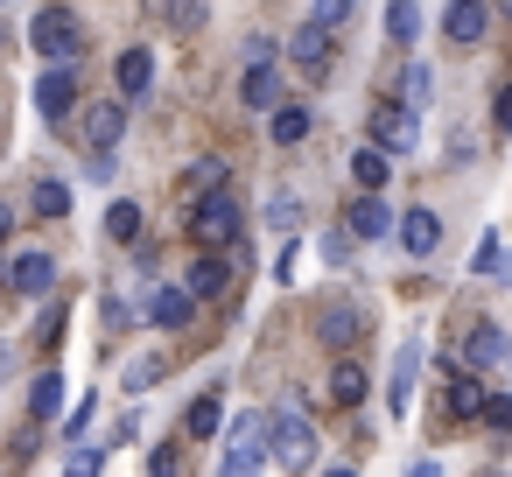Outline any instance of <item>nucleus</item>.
<instances>
[{
  "instance_id": "13",
  "label": "nucleus",
  "mask_w": 512,
  "mask_h": 477,
  "mask_svg": "<svg viewBox=\"0 0 512 477\" xmlns=\"http://www.w3.org/2000/svg\"><path fill=\"white\" fill-rule=\"evenodd\" d=\"M344 225H351L358 239H386V232H400V225H393V204H386L379 190H365V197L351 204V218H344Z\"/></svg>"
},
{
  "instance_id": "45",
  "label": "nucleus",
  "mask_w": 512,
  "mask_h": 477,
  "mask_svg": "<svg viewBox=\"0 0 512 477\" xmlns=\"http://www.w3.org/2000/svg\"><path fill=\"white\" fill-rule=\"evenodd\" d=\"M498 127L512 134V92H498Z\"/></svg>"
},
{
  "instance_id": "25",
  "label": "nucleus",
  "mask_w": 512,
  "mask_h": 477,
  "mask_svg": "<svg viewBox=\"0 0 512 477\" xmlns=\"http://www.w3.org/2000/svg\"><path fill=\"white\" fill-rule=\"evenodd\" d=\"M267 120H274V141H281V148L309 141V127H316V120H309V106H274Z\"/></svg>"
},
{
  "instance_id": "29",
  "label": "nucleus",
  "mask_w": 512,
  "mask_h": 477,
  "mask_svg": "<svg viewBox=\"0 0 512 477\" xmlns=\"http://www.w3.org/2000/svg\"><path fill=\"white\" fill-rule=\"evenodd\" d=\"M386 36L393 43H414L421 36V8H414V0H393V8H386Z\"/></svg>"
},
{
  "instance_id": "1",
  "label": "nucleus",
  "mask_w": 512,
  "mask_h": 477,
  "mask_svg": "<svg viewBox=\"0 0 512 477\" xmlns=\"http://www.w3.org/2000/svg\"><path fill=\"white\" fill-rule=\"evenodd\" d=\"M225 470H232V477L274 470V435H267L260 414H232V421H225Z\"/></svg>"
},
{
  "instance_id": "17",
  "label": "nucleus",
  "mask_w": 512,
  "mask_h": 477,
  "mask_svg": "<svg viewBox=\"0 0 512 477\" xmlns=\"http://www.w3.org/2000/svg\"><path fill=\"white\" fill-rule=\"evenodd\" d=\"M232 246H204V260L190 267V288L197 295H225V281H232V260H225Z\"/></svg>"
},
{
  "instance_id": "15",
  "label": "nucleus",
  "mask_w": 512,
  "mask_h": 477,
  "mask_svg": "<svg viewBox=\"0 0 512 477\" xmlns=\"http://www.w3.org/2000/svg\"><path fill=\"white\" fill-rule=\"evenodd\" d=\"M253 113H274V106H288V85H281V71L274 64H253L246 71V92H239Z\"/></svg>"
},
{
  "instance_id": "5",
  "label": "nucleus",
  "mask_w": 512,
  "mask_h": 477,
  "mask_svg": "<svg viewBox=\"0 0 512 477\" xmlns=\"http://www.w3.org/2000/svg\"><path fill=\"white\" fill-rule=\"evenodd\" d=\"M267 435H274V463H281V470H309V463H316V428H309V414L288 407V414H274Z\"/></svg>"
},
{
  "instance_id": "34",
  "label": "nucleus",
  "mask_w": 512,
  "mask_h": 477,
  "mask_svg": "<svg viewBox=\"0 0 512 477\" xmlns=\"http://www.w3.org/2000/svg\"><path fill=\"white\" fill-rule=\"evenodd\" d=\"M351 239H358L351 225H344V232H323V260H330V267H351Z\"/></svg>"
},
{
  "instance_id": "8",
  "label": "nucleus",
  "mask_w": 512,
  "mask_h": 477,
  "mask_svg": "<svg viewBox=\"0 0 512 477\" xmlns=\"http://www.w3.org/2000/svg\"><path fill=\"white\" fill-rule=\"evenodd\" d=\"M442 407H449V421H484V407H491V393L477 386V365H470V372H456V365H449V386H442Z\"/></svg>"
},
{
  "instance_id": "4",
  "label": "nucleus",
  "mask_w": 512,
  "mask_h": 477,
  "mask_svg": "<svg viewBox=\"0 0 512 477\" xmlns=\"http://www.w3.org/2000/svg\"><path fill=\"white\" fill-rule=\"evenodd\" d=\"M330 57H337V43H330V22H302V29H288V64L302 71V78H330Z\"/></svg>"
},
{
  "instance_id": "22",
  "label": "nucleus",
  "mask_w": 512,
  "mask_h": 477,
  "mask_svg": "<svg viewBox=\"0 0 512 477\" xmlns=\"http://www.w3.org/2000/svg\"><path fill=\"white\" fill-rule=\"evenodd\" d=\"M113 78H120V92H127V99H148V85H155V57H148V50H127Z\"/></svg>"
},
{
  "instance_id": "48",
  "label": "nucleus",
  "mask_w": 512,
  "mask_h": 477,
  "mask_svg": "<svg viewBox=\"0 0 512 477\" xmlns=\"http://www.w3.org/2000/svg\"><path fill=\"white\" fill-rule=\"evenodd\" d=\"M0 120H8V113H0Z\"/></svg>"
},
{
  "instance_id": "12",
  "label": "nucleus",
  "mask_w": 512,
  "mask_h": 477,
  "mask_svg": "<svg viewBox=\"0 0 512 477\" xmlns=\"http://www.w3.org/2000/svg\"><path fill=\"white\" fill-rule=\"evenodd\" d=\"M442 29H449V43H484V29H491V8L484 0H449V15H442Z\"/></svg>"
},
{
  "instance_id": "40",
  "label": "nucleus",
  "mask_w": 512,
  "mask_h": 477,
  "mask_svg": "<svg viewBox=\"0 0 512 477\" xmlns=\"http://www.w3.org/2000/svg\"><path fill=\"white\" fill-rule=\"evenodd\" d=\"M274 50H281L274 36H246V64H274Z\"/></svg>"
},
{
  "instance_id": "35",
  "label": "nucleus",
  "mask_w": 512,
  "mask_h": 477,
  "mask_svg": "<svg viewBox=\"0 0 512 477\" xmlns=\"http://www.w3.org/2000/svg\"><path fill=\"white\" fill-rule=\"evenodd\" d=\"M309 15H316V22H330V29H344V22L358 15V0H316Z\"/></svg>"
},
{
  "instance_id": "27",
  "label": "nucleus",
  "mask_w": 512,
  "mask_h": 477,
  "mask_svg": "<svg viewBox=\"0 0 512 477\" xmlns=\"http://www.w3.org/2000/svg\"><path fill=\"white\" fill-rule=\"evenodd\" d=\"M106 239L141 246V204H113V211H106Z\"/></svg>"
},
{
  "instance_id": "16",
  "label": "nucleus",
  "mask_w": 512,
  "mask_h": 477,
  "mask_svg": "<svg viewBox=\"0 0 512 477\" xmlns=\"http://www.w3.org/2000/svg\"><path fill=\"white\" fill-rule=\"evenodd\" d=\"M386 176H393V148L372 141V148L351 155V183H358V190H386Z\"/></svg>"
},
{
  "instance_id": "33",
  "label": "nucleus",
  "mask_w": 512,
  "mask_h": 477,
  "mask_svg": "<svg viewBox=\"0 0 512 477\" xmlns=\"http://www.w3.org/2000/svg\"><path fill=\"white\" fill-rule=\"evenodd\" d=\"M267 225H274V232H295V225H302V204H295V197H274V204H267Z\"/></svg>"
},
{
  "instance_id": "24",
  "label": "nucleus",
  "mask_w": 512,
  "mask_h": 477,
  "mask_svg": "<svg viewBox=\"0 0 512 477\" xmlns=\"http://www.w3.org/2000/svg\"><path fill=\"white\" fill-rule=\"evenodd\" d=\"M414 365H421V344H400V358H393V393H386V407H393V414H407V393H414Z\"/></svg>"
},
{
  "instance_id": "11",
  "label": "nucleus",
  "mask_w": 512,
  "mask_h": 477,
  "mask_svg": "<svg viewBox=\"0 0 512 477\" xmlns=\"http://www.w3.org/2000/svg\"><path fill=\"white\" fill-rule=\"evenodd\" d=\"M120 134H127V106L120 99H92L85 106V141L92 148H120Z\"/></svg>"
},
{
  "instance_id": "23",
  "label": "nucleus",
  "mask_w": 512,
  "mask_h": 477,
  "mask_svg": "<svg viewBox=\"0 0 512 477\" xmlns=\"http://www.w3.org/2000/svg\"><path fill=\"white\" fill-rule=\"evenodd\" d=\"M29 211H36V218H64V211H71V183H64V176H36Z\"/></svg>"
},
{
  "instance_id": "7",
  "label": "nucleus",
  "mask_w": 512,
  "mask_h": 477,
  "mask_svg": "<svg viewBox=\"0 0 512 477\" xmlns=\"http://www.w3.org/2000/svg\"><path fill=\"white\" fill-rule=\"evenodd\" d=\"M197 302H204V295H197V288L183 281V288H155L141 316H148L155 330H183V323H197Z\"/></svg>"
},
{
  "instance_id": "9",
  "label": "nucleus",
  "mask_w": 512,
  "mask_h": 477,
  "mask_svg": "<svg viewBox=\"0 0 512 477\" xmlns=\"http://www.w3.org/2000/svg\"><path fill=\"white\" fill-rule=\"evenodd\" d=\"M372 141H379V148H393V155H407V148L421 141L414 106H407V99H400V106H379V113H372Z\"/></svg>"
},
{
  "instance_id": "31",
  "label": "nucleus",
  "mask_w": 512,
  "mask_h": 477,
  "mask_svg": "<svg viewBox=\"0 0 512 477\" xmlns=\"http://www.w3.org/2000/svg\"><path fill=\"white\" fill-rule=\"evenodd\" d=\"M169 29L176 36H197L204 29V0H169Z\"/></svg>"
},
{
  "instance_id": "14",
  "label": "nucleus",
  "mask_w": 512,
  "mask_h": 477,
  "mask_svg": "<svg viewBox=\"0 0 512 477\" xmlns=\"http://www.w3.org/2000/svg\"><path fill=\"white\" fill-rule=\"evenodd\" d=\"M400 246H407V253H414V260H428V253H435V246H442V218H435V211H428V204H414V211H407V218H400Z\"/></svg>"
},
{
  "instance_id": "41",
  "label": "nucleus",
  "mask_w": 512,
  "mask_h": 477,
  "mask_svg": "<svg viewBox=\"0 0 512 477\" xmlns=\"http://www.w3.org/2000/svg\"><path fill=\"white\" fill-rule=\"evenodd\" d=\"M498 253H505V246H498V232H491V239L477 246V260H470V267H477V274H491V267H498Z\"/></svg>"
},
{
  "instance_id": "3",
  "label": "nucleus",
  "mask_w": 512,
  "mask_h": 477,
  "mask_svg": "<svg viewBox=\"0 0 512 477\" xmlns=\"http://www.w3.org/2000/svg\"><path fill=\"white\" fill-rule=\"evenodd\" d=\"M190 239H197V246H232V239H239V204H232L225 190H204L197 211H190Z\"/></svg>"
},
{
  "instance_id": "20",
  "label": "nucleus",
  "mask_w": 512,
  "mask_h": 477,
  "mask_svg": "<svg viewBox=\"0 0 512 477\" xmlns=\"http://www.w3.org/2000/svg\"><path fill=\"white\" fill-rule=\"evenodd\" d=\"M316 337L344 351V344H358V337H365V316H358V309H323V316H316Z\"/></svg>"
},
{
  "instance_id": "30",
  "label": "nucleus",
  "mask_w": 512,
  "mask_h": 477,
  "mask_svg": "<svg viewBox=\"0 0 512 477\" xmlns=\"http://www.w3.org/2000/svg\"><path fill=\"white\" fill-rule=\"evenodd\" d=\"M400 99H407V106H428V99H435V71H428V64H407V71H400Z\"/></svg>"
},
{
  "instance_id": "47",
  "label": "nucleus",
  "mask_w": 512,
  "mask_h": 477,
  "mask_svg": "<svg viewBox=\"0 0 512 477\" xmlns=\"http://www.w3.org/2000/svg\"><path fill=\"white\" fill-rule=\"evenodd\" d=\"M0 50H8V22H0Z\"/></svg>"
},
{
  "instance_id": "21",
  "label": "nucleus",
  "mask_w": 512,
  "mask_h": 477,
  "mask_svg": "<svg viewBox=\"0 0 512 477\" xmlns=\"http://www.w3.org/2000/svg\"><path fill=\"white\" fill-rule=\"evenodd\" d=\"M498 358H512V337H505L498 323H477V330H470V365H477V372H491Z\"/></svg>"
},
{
  "instance_id": "46",
  "label": "nucleus",
  "mask_w": 512,
  "mask_h": 477,
  "mask_svg": "<svg viewBox=\"0 0 512 477\" xmlns=\"http://www.w3.org/2000/svg\"><path fill=\"white\" fill-rule=\"evenodd\" d=\"M8 232H15V211H8V204H0V239H8Z\"/></svg>"
},
{
  "instance_id": "43",
  "label": "nucleus",
  "mask_w": 512,
  "mask_h": 477,
  "mask_svg": "<svg viewBox=\"0 0 512 477\" xmlns=\"http://www.w3.org/2000/svg\"><path fill=\"white\" fill-rule=\"evenodd\" d=\"M85 428H92V400H78V407H71V421H64V435H85Z\"/></svg>"
},
{
  "instance_id": "18",
  "label": "nucleus",
  "mask_w": 512,
  "mask_h": 477,
  "mask_svg": "<svg viewBox=\"0 0 512 477\" xmlns=\"http://www.w3.org/2000/svg\"><path fill=\"white\" fill-rule=\"evenodd\" d=\"M365 386H372V379H365V365H358V358H337V365H330V407H358V400H365Z\"/></svg>"
},
{
  "instance_id": "26",
  "label": "nucleus",
  "mask_w": 512,
  "mask_h": 477,
  "mask_svg": "<svg viewBox=\"0 0 512 477\" xmlns=\"http://www.w3.org/2000/svg\"><path fill=\"white\" fill-rule=\"evenodd\" d=\"M29 407H36V421H57V414H64V379L43 372V379L29 386Z\"/></svg>"
},
{
  "instance_id": "36",
  "label": "nucleus",
  "mask_w": 512,
  "mask_h": 477,
  "mask_svg": "<svg viewBox=\"0 0 512 477\" xmlns=\"http://www.w3.org/2000/svg\"><path fill=\"white\" fill-rule=\"evenodd\" d=\"M190 190H225V162H218V155L197 162V169H190Z\"/></svg>"
},
{
  "instance_id": "2",
  "label": "nucleus",
  "mask_w": 512,
  "mask_h": 477,
  "mask_svg": "<svg viewBox=\"0 0 512 477\" xmlns=\"http://www.w3.org/2000/svg\"><path fill=\"white\" fill-rule=\"evenodd\" d=\"M29 43H36V57H43V64H71V57L85 50V29H78V15H71V8H43V15L29 22Z\"/></svg>"
},
{
  "instance_id": "39",
  "label": "nucleus",
  "mask_w": 512,
  "mask_h": 477,
  "mask_svg": "<svg viewBox=\"0 0 512 477\" xmlns=\"http://www.w3.org/2000/svg\"><path fill=\"white\" fill-rule=\"evenodd\" d=\"M113 169H120V162H113V148H92V162H85V176H92V183H113Z\"/></svg>"
},
{
  "instance_id": "10",
  "label": "nucleus",
  "mask_w": 512,
  "mask_h": 477,
  "mask_svg": "<svg viewBox=\"0 0 512 477\" xmlns=\"http://www.w3.org/2000/svg\"><path fill=\"white\" fill-rule=\"evenodd\" d=\"M8 288H15V295H50V288H57V260H50L43 246L15 253V267H8Z\"/></svg>"
},
{
  "instance_id": "42",
  "label": "nucleus",
  "mask_w": 512,
  "mask_h": 477,
  "mask_svg": "<svg viewBox=\"0 0 512 477\" xmlns=\"http://www.w3.org/2000/svg\"><path fill=\"white\" fill-rule=\"evenodd\" d=\"M71 470L85 477V470H106V449H71Z\"/></svg>"
},
{
  "instance_id": "6",
  "label": "nucleus",
  "mask_w": 512,
  "mask_h": 477,
  "mask_svg": "<svg viewBox=\"0 0 512 477\" xmlns=\"http://www.w3.org/2000/svg\"><path fill=\"white\" fill-rule=\"evenodd\" d=\"M36 113H43V120H71V113H78V71H71V64H43V78H36Z\"/></svg>"
},
{
  "instance_id": "28",
  "label": "nucleus",
  "mask_w": 512,
  "mask_h": 477,
  "mask_svg": "<svg viewBox=\"0 0 512 477\" xmlns=\"http://www.w3.org/2000/svg\"><path fill=\"white\" fill-rule=\"evenodd\" d=\"M120 379H127V393H155V386L169 379V358H134Z\"/></svg>"
},
{
  "instance_id": "19",
  "label": "nucleus",
  "mask_w": 512,
  "mask_h": 477,
  "mask_svg": "<svg viewBox=\"0 0 512 477\" xmlns=\"http://www.w3.org/2000/svg\"><path fill=\"white\" fill-rule=\"evenodd\" d=\"M218 428H225V400H218V393H197L190 414H183V435H190V442H211Z\"/></svg>"
},
{
  "instance_id": "44",
  "label": "nucleus",
  "mask_w": 512,
  "mask_h": 477,
  "mask_svg": "<svg viewBox=\"0 0 512 477\" xmlns=\"http://www.w3.org/2000/svg\"><path fill=\"white\" fill-rule=\"evenodd\" d=\"M491 281H505V288H512V246L498 253V267H491Z\"/></svg>"
},
{
  "instance_id": "37",
  "label": "nucleus",
  "mask_w": 512,
  "mask_h": 477,
  "mask_svg": "<svg viewBox=\"0 0 512 477\" xmlns=\"http://www.w3.org/2000/svg\"><path fill=\"white\" fill-rule=\"evenodd\" d=\"M484 428L512 435V393H491V407H484Z\"/></svg>"
},
{
  "instance_id": "38",
  "label": "nucleus",
  "mask_w": 512,
  "mask_h": 477,
  "mask_svg": "<svg viewBox=\"0 0 512 477\" xmlns=\"http://www.w3.org/2000/svg\"><path fill=\"white\" fill-rule=\"evenodd\" d=\"M148 470H155V477H169V470H183V449H176V442H162V449H148Z\"/></svg>"
},
{
  "instance_id": "32",
  "label": "nucleus",
  "mask_w": 512,
  "mask_h": 477,
  "mask_svg": "<svg viewBox=\"0 0 512 477\" xmlns=\"http://www.w3.org/2000/svg\"><path fill=\"white\" fill-rule=\"evenodd\" d=\"M127 323H148V316H134V309H127L120 295H106V309H99V330H106V337H120Z\"/></svg>"
}]
</instances>
